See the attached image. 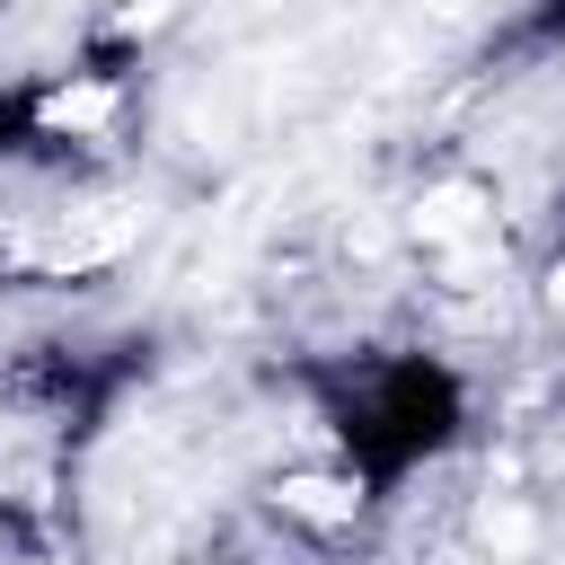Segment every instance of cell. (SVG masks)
<instances>
[{
	"instance_id": "6da1fadb",
	"label": "cell",
	"mask_w": 565,
	"mask_h": 565,
	"mask_svg": "<svg viewBox=\"0 0 565 565\" xmlns=\"http://www.w3.org/2000/svg\"><path fill=\"white\" fill-rule=\"evenodd\" d=\"M274 512L282 521H300V530H353L362 521V477H344V468H282L274 477Z\"/></svg>"
},
{
	"instance_id": "7a4b0ae2",
	"label": "cell",
	"mask_w": 565,
	"mask_h": 565,
	"mask_svg": "<svg viewBox=\"0 0 565 565\" xmlns=\"http://www.w3.org/2000/svg\"><path fill=\"white\" fill-rule=\"evenodd\" d=\"M35 115H44L53 132H97V124H115V88H106V79H71V88H53Z\"/></svg>"
},
{
	"instance_id": "277c9868",
	"label": "cell",
	"mask_w": 565,
	"mask_h": 565,
	"mask_svg": "<svg viewBox=\"0 0 565 565\" xmlns=\"http://www.w3.org/2000/svg\"><path fill=\"white\" fill-rule=\"evenodd\" d=\"M530 530H539V521H530V503H512V494L477 512V539H486V556H521V547H530Z\"/></svg>"
},
{
	"instance_id": "3957f363",
	"label": "cell",
	"mask_w": 565,
	"mask_h": 565,
	"mask_svg": "<svg viewBox=\"0 0 565 565\" xmlns=\"http://www.w3.org/2000/svg\"><path fill=\"white\" fill-rule=\"evenodd\" d=\"M477 221H486V194H477V185H433V194L415 203V230H424V238H468Z\"/></svg>"
}]
</instances>
